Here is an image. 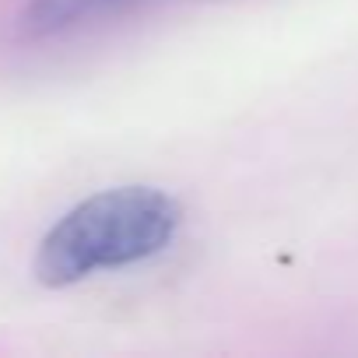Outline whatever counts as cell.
<instances>
[{
    "instance_id": "cell-2",
    "label": "cell",
    "mask_w": 358,
    "mask_h": 358,
    "mask_svg": "<svg viewBox=\"0 0 358 358\" xmlns=\"http://www.w3.org/2000/svg\"><path fill=\"white\" fill-rule=\"evenodd\" d=\"M151 0H29L22 11V29L29 36H60L92 22H106L127 11H137Z\"/></svg>"
},
{
    "instance_id": "cell-1",
    "label": "cell",
    "mask_w": 358,
    "mask_h": 358,
    "mask_svg": "<svg viewBox=\"0 0 358 358\" xmlns=\"http://www.w3.org/2000/svg\"><path fill=\"white\" fill-rule=\"evenodd\" d=\"M183 225V208L155 187L102 190L71 208L39 243L36 278L50 288L78 285L165 253Z\"/></svg>"
}]
</instances>
